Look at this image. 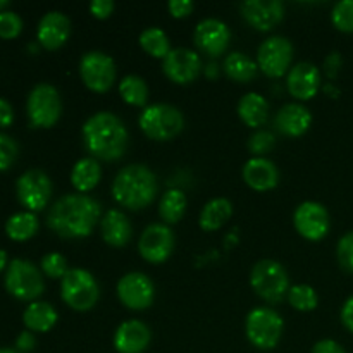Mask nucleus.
<instances>
[{
	"label": "nucleus",
	"mask_w": 353,
	"mask_h": 353,
	"mask_svg": "<svg viewBox=\"0 0 353 353\" xmlns=\"http://www.w3.org/2000/svg\"><path fill=\"white\" fill-rule=\"evenodd\" d=\"M102 216V205L95 199L83 193L61 196L50 207L47 224L61 238H86Z\"/></svg>",
	"instance_id": "nucleus-1"
},
{
	"label": "nucleus",
	"mask_w": 353,
	"mask_h": 353,
	"mask_svg": "<svg viewBox=\"0 0 353 353\" xmlns=\"http://www.w3.org/2000/svg\"><path fill=\"white\" fill-rule=\"evenodd\" d=\"M83 143L93 159L119 161L128 148L130 134L123 121L112 112H97L83 124Z\"/></svg>",
	"instance_id": "nucleus-2"
},
{
	"label": "nucleus",
	"mask_w": 353,
	"mask_h": 353,
	"mask_svg": "<svg viewBox=\"0 0 353 353\" xmlns=\"http://www.w3.org/2000/svg\"><path fill=\"white\" fill-rule=\"evenodd\" d=\"M157 178L143 164H130L121 169L112 181V196L119 205L141 210L157 196Z\"/></svg>",
	"instance_id": "nucleus-3"
},
{
	"label": "nucleus",
	"mask_w": 353,
	"mask_h": 353,
	"mask_svg": "<svg viewBox=\"0 0 353 353\" xmlns=\"http://www.w3.org/2000/svg\"><path fill=\"white\" fill-rule=\"evenodd\" d=\"M138 124L150 140L169 141L183 131L185 117L181 110L171 103H152L141 110Z\"/></svg>",
	"instance_id": "nucleus-4"
},
{
	"label": "nucleus",
	"mask_w": 353,
	"mask_h": 353,
	"mask_svg": "<svg viewBox=\"0 0 353 353\" xmlns=\"http://www.w3.org/2000/svg\"><path fill=\"white\" fill-rule=\"evenodd\" d=\"M99 283L86 269H69L68 274L61 279V299L72 310L86 312L99 302Z\"/></svg>",
	"instance_id": "nucleus-5"
},
{
	"label": "nucleus",
	"mask_w": 353,
	"mask_h": 353,
	"mask_svg": "<svg viewBox=\"0 0 353 353\" xmlns=\"http://www.w3.org/2000/svg\"><path fill=\"white\" fill-rule=\"evenodd\" d=\"M250 285L254 292L269 303H279L292 288L286 269L271 259L254 265L250 272Z\"/></svg>",
	"instance_id": "nucleus-6"
},
{
	"label": "nucleus",
	"mask_w": 353,
	"mask_h": 353,
	"mask_svg": "<svg viewBox=\"0 0 353 353\" xmlns=\"http://www.w3.org/2000/svg\"><path fill=\"white\" fill-rule=\"evenodd\" d=\"M6 290L17 300L33 302L43 293L45 283L40 269L30 261L14 259L6 272Z\"/></svg>",
	"instance_id": "nucleus-7"
},
{
	"label": "nucleus",
	"mask_w": 353,
	"mask_h": 353,
	"mask_svg": "<svg viewBox=\"0 0 353 353\" xmlns=\"http://www.w3.org/2000/svg\"><path fill=\"white\" fill-rule=\"evenodd\" d=\"M283 327H285V323L281 316L268 307L254 309L245 321V333H247L248 341L259 350H272L278 347Z\"/></svg>",
	"instance_id": "nucleus-8"
},
{
	"label": "nucleus",
	"mask_w": 353,
	"mask_h": 353,
	"mask_svg": "<svg viewBox=\"0 0 353 353\" xmlns=\"http://www.w3.org/2000/svg\"><path fill=\"white\" fill-rule=\"evenodd\" d=\"M26 112L31 126L52 128L57 124L62 114V100L57 88L48 83H40L30 92L26 102Z\"/></svg>",
	"instance_id": "nucleus-9"
},
{
	"label": "nucleus",
	"mask_w": 353,
	"mask_h": 353,
	"mask_svg": "<svg viewBox=\"0 0 353 353\" xmlns=\"http://www.w3.org/2000/svg\"><path fill=\"white\" fill-rule=\"evenodd\" d=\"M79 76L92 92L105 93L116 83V62L103 52H88L79 61Z\"/></svg>",
	"instance_id": "nucleus-10"
},
{
	"label": "nucleus",
	"mask_w": 353,
	"mask_h": 353,
	"mask_svg": "<svg viewBox=\"0 0 353 353\" xmlns=\"http://www.w3.org/2000/svg\"><path fill=\"white\" fill-rule=\"evenodd\" d=\"M52 186L50 178L40 169H30L16 183L17 200L23 207H26L28 212H40L48 205L52 199Z\"/></svg>",
	"instance_id": "nucleus-11"
},
{
	"label": "nucleus",
	"mask_w": 353,
	"mask_h": 353,
	"mask_svg": "<svg viewBox=\"0 0 353 353\" xmlns=\"http://www.w3.org/2000/svg\"><path fill=\"white\" fill-rule=\"evenodd\" d=\"M293 61V45L285 37H271L257 50L259 69L269 78H281L288 72Z\"/></svg>",
	"instance_id": "nucleus-12"
},
{
	"label": "nucleus",
	"mask_w": 353,
	"mask_h": 353,
	"mask_svg": "<svg viewBox=\"0 0 353 353\" xmlns=\"http://www.w3.org/2000/svg\"><path fill=\"white\" fill-rule=\"evenodd\" d=\"M174 250V233L168 224L155 223L145 228L138 240V252L150 264H162Z\"/></svg>",
	"instance_id": "nucleus-13"
},
{
	"label": "nucleus",
	"mask_w": 353,
	"mask_h": 353,
	"mask_svg": "<svg viewBox=\"0 0 353 353\" xmlns=\"http://www.w3.org/2000/svg\"><path fill=\"white\" fill-rule=\"evenodd\" d=\"M295 230L302 234L305 240L319 241L330 233V212L326 207L319 202H303L296 207L293 216Z\"/></svg>",
	"instance_id": "nucleus-14"
},
{
	"label": "nucleus",
	"mask_w": 353,
	"mask_h": 353,
	"mask_svg": "<svg viewBox=\"0 0 353 353\" xmlns=\"http://www.w3.org/2000/svg\"><path fill=\"white\" fill-rule=\"evenodd\" d=\"M117 296L128 309L145 310L154 303V283L143 272H128L117 283Z\"/></svg>",
	"instance_id": "nucleus-15"
},
{
	"label": "nucleus",
	"mask_w": 353,
	"mask_h": 353,
	"mask_svg": "<svg viewBox=\"0 0 353 353\" xmlns=\"http://www.w3.org/2000/svg\"><path fill=\"white\" fill-rule=\"evenodd\" d=\"M193 41L202 54L209 55V57H219L230 47L231 31L223 21L207 17L196 24Z\"/></svg>",
	"instance_id": "nucleus-16"
},
{
	"label": "nucleus",
	"mask_w": 353,
	"mask_h": 353,
	"mask_svg": "<svg viewBox=\"0 0 353 353\" xmlns=\"http://www.w3.org/2000/svg\"><path fill=\"white\" fill-rule=\"evenodd\" d=\"M162 71L172 83L188 85L202 72V59L190 48H174L162 61Z\"/></svg>",
	"instance_id": "nucleus-17"
},
{
	"label": "nucleus",
	"mask_w": 353,
	"mask_h": 353,
	"mask_svg": "<svg viewBox=\"0 0 353 353\" xmlns=\"http://www.w3.org/2000/svg\"><path fill=\"white\" fill-rule=\"evenodd\" d=\"M240 9L245 21L259 31H271L285 17V6L279 0H247Z\"/></svg>",
	"instance_id": "nucleus-18"
},
{
	"label": "nucleus",
	"mask_w": 353,
	"mask_h": 353,
	"mask_svg": "<svg viewBox=\"0 0 353 353\" xmlns=\"http://www.w3.org/2000/svg\"><path fill=\"white\" fill-rule=\"evenodd\" d=\"M286 88L296 100L314 99L321 88V71L310 62H300L288 71Z\"/></svg>",
	"instance_id": "nucleus-19"
},
{
	"label": "nucleus",
	"mask_w": 353,
	"mask_h": 353,
	"mask_svg": "<svg viewBox=\"0 0 353 353\" xmlns=\"http://www.w3.org/2000/svg\"><path fill=\"white\" fill-rule=\"evenodd\" d=\"M71 34V21L59 10H50L38 23V43L47 50H57Z\"/></svg>",
	"instance_id": "nucleus-20"
},
{
	"label": "nucleus",
	"mask_w": 353,
	"mask_h": 353,
	"mask_svg": "<svg viewBox=\"0 0 353 353\" xmlns=\"http://www.w3.org/2000/svg\"><path fill=\"white\" fill-rule=\"evenodd\" d=\"M152 340L150 327L141 321H126L114 334V347L119 353H143Z\"/></svg>",
	"instance_id": "nucleus-21"
},
{
	"label": "nucleus",
	"mask_w": 353,
	"mask_h": 353,
	"mask_svg": "<svg viewBox=\"0 0 353 353\" xmlns=\"http://www.w3.org/2000/svg\"><path fill=\"white\" fill-rule=\"evenodd\" d=\"M312 124V114L302 103H286L274 117L276 130L286 137H302Z\"/></svg>",
	"instance_id": "nucleus-22"
},
{
	"label": "nucleus",
	"mask_w": 353,
	"mask_h": 353,
	"mask_svg": "<svg viewBox=\"0 0 353 353\" xmlns=\"http://www.w3.org/2000/svg\"><path fill=\"white\" fill-rule=\"evenodd\" d=\"M243 181L255 192H269L279 183V171L272 161L254 157L243 165Z\"/></svg>",
	"instance_id": "nucleus-23"
},
{
	"label": "nucleus",
	"mask_w": 353,
	"mask_h": 353,
	"mask_svg": "<svg viewBox=\"0 0 353 353\" xmlns=\"http://www.w3.org/2000/svg\"><path fill=\"white\" fill-rule=\"evenodd\" d=\"M100 230H102V238L107 245L116 248L126 247L133 236V226L126 214L121 210H109L105 216L100 219Z\"/></svg>",
	"instance_id": "nucleus-24"
},
{
	"label": "nucleus",
	"mask_w": 353,
	"mask_h": 353,
	"mask_svg": "<svg viewBox=\"0 0 353 353\" xmlns=\"http://www.w3.org/2000/svg\"><path fill=\"white\" fill-rule=\"evenodd\" d=\"M238 116L248 128L264 126L269 119V102L261 93H247L238 102Z\"/></svg>",
	"instance_id": "nucleus-25"
},
{
	"label": "nucleus",
	"mask_w": 353,
	"mask_h": 353,
	"mask_svg": "<svg viewBox=\"0 0 353 353\" xmlns=\"http://www.w3.org/2000/svg\"><path fill=\"white\" fill-rule=\"evenodd\" d=\"M102 179V168L97 162V159L85 157L79 159L71 171V183L76 192L88 193L95 188Z\"/></svg>",
	"instance_id": "nucleus-26"
},
{
	"label": "nucleus",
	"mask_w": 353,
	"mask_h": 353,
	"mask_svg": "<svg viewBox=\"0 0 353 353\" xmlns=\"http://www.w3.org/2000/svg\"><path fill=\"white\" fill-rule=\"evenodd\" d=\"M23 323L28 331L47 333L57 323V310L47 302H33L24 310Z\"/></svg>",
	"instance_id": "nucleus-27"
},
{
	"label": "nucleus",
	"mask_w": 353,
	"mask_h": 353,
	"mask_svg": "<svg viewBox=\"0 0 353 353\" xmlns=\"http://www.w3.org/2000/svg\"><path fill=\"white\" fill-rule=\"evenodd\" d=\"M233 216V203L228 199H214L203 205L200 212V228L203 231H217Z\"/></svg>",
	"instance_id": "nucleus-28"
},
{
	"label": "nucleus",
	"mask_w": 353,
	"mask_h": 353,
	"mask_svg": "<svg viewBox=\"0 0 353 353\" xmlns=\"http://www.w3.org/2000/svg\"><path fill=\"white\" fill-rule=\"evenodd\" d=\"M224 72L230 79L238 83H248L255 79L259 72V64L254 59L248 57L243 52H231L226 59H224L223 65Z\"/></svg>",
	"instance_id": "nucleus-29"
},
{
	"label": "nucleus",
	"mask_w": 353,
	"mask_h": 353,
	"mask_svg": "<svg viewBox=\"0 0 353 353\" xmlns=\"http://www.w3.org/2000/svg\"><path fill=\"white\" fill-rule=\"evenodd\" d=\"M40 221L33 212H17L6 223V233L14 241H26L38 233Z\"/></svg>",
	"instance_id": "nucleus-30"
},
{
	"label": "nucleus",
	"mask_w": 353,
	"mask_h": 353,
	"mask_svg": "<svg viewBox=\"0 0 353 353\" xmlns=\"http://www.w3.org/2000/svg\"><path fill=\"white\" fill-rule=\"evenodd\" d=\"M186 212V195L181 190H168L159 203V216L165 224H176Z\"/></svg>",
	"instance_id": "nucleus-31"
},
{
	"label": "nucleus",
	"mask_w": 353,
	"mask_h": 353,
	"mask_svg": "<svg viewBox=\"0 0 353 353\" xmlns=\"http://www.w3.org/2000/svg\"><path fill=\"white\" fill-rule=\"evenodd\" d=\"M121 99L133 107H147L148 86L143 78L137 74H128L119 83Z\"/></svg>",
	"instance_id": "nucleus-32"
},
{
	"label": "nucleus",
	"mask_w": 353,
	"mask_h": 353,
	"mask_svg": "<svg viewBox=\"0 0 353 353\" xmlns=\"http://www.w3.org/2000/svg\"><path fill=\"white\" fill-rule=\"evenodd\" d=\"M140 45L148 55L155 59H162V61L171 52V43H169L168 34L161 28H147V30L141 31Z\"/></svg>",
	"instance_id": "nucleus-33"
},
{
	"label": "nucleus",
	"mask_w": 353,
	"mask_h": 353,
	"mask_svg": "<svg viewBox=\"0 0 353 353\" xmlns=\"http://www.w3.org/2000/svg\"><path fill=\"white\" fill-rule=\"evenodd\" d=\"M288 303L293 309L300 310V312H310L317 307L319 299H317V293L312 286L309 285H295L290 288L288 292Z\"/></svg>",
	"instance_id": "nucleus-34"
},
{
	"label": "nucleus",
	"mask_w": 353,
	"mask_h": 353,
	"mask_svg": "<svg viewBox=\"0 0 353 353\" xmlns=\"http://www.w3.org/2000/svg\"><path fill=\"white\" fill-rule=\"evenodd\" d=\"M41 272L45 276L52 279H62L65 274H68V259L62 254H57V252H52V254H47L40 262Z\"/></svg>",
	"instance_id": "nucleus-35"
},
{
	"label": "nucleus",
	"mask_w": 353,
	"mask_h": 353,
	"mask_svg": "<svg viewBox=\"0 0 353 353\" xmlns=\"http://www.w3.org/2000/svg\"><path fill=\"white\" fill-rule=\"evenodd\" d=\"M333 24L343 33H353V0H341L331 12Z\"/></svg>",
	"instance_id": "nucleus-36"
},
{
	"label": "nucleus",
	"mask_w": 353,
	"mask_h": 353,
	"mask_svg": "<svg viewBox=\"0 0 353 353\" xmlns=\"http://www.w3.org/2000/svg\"><path fill=\"white\" fill-rule=\"evenodd\" d=\"M274 145H276V137L271 133V131L259 130L252 134L247 147L248 150H250V154H254L255 157H262V155L269 154V152L274 148Z\"/></svg>",
	"instance_id": "nucleus-37"
},
{
	"label": "nucleus",
	"mask_w": 353,
	"mask_h": 353,
	"mask_svg": "<svg viewBox=\"0 0 353 353\" xmlns=\"http://www.w3.org/2000/svg\"><path fill=\"white\" fill-rule=\"evenodd\" d=\"M21 31H23V19L12 10H2L0 12V38L12 40L19 37Z\"/></svg>",
	"instance_id": "nucleus-38"
},
{
	"label": "nucleus",
	"mask_w": 353,
	"mask_h": 353,
	"mask_svg": "<svg viewBox=\"0 0 353 353\" xmlns=\"http://www.w3.org/2000/svg\"><path fill=\"white\" fill-rule=\"evenodd\" d=\"M19 147L16 141L7 134L0 133V171H7L16 162Z\"/></svg>",
	"instance_id": "nucleus-39"
},
{
	"label": "nucleus",
	"mask_w": 353,
	"mask_h": 353,
	"mask_svg": "<svg viewBox=\"0 0 353 353\" xmlns=\"http://www.w3.org/2000/svg\"><path fill=\"white\" fill-rule=\"evenodd\" d=\"M336 255L341 268H343L347 272H352L353 274V231L343 234V236L340 238V241H338Z\"/></svg>",
	"instance_id": "nucleus-40"
},
{
	"label": "nucleus",
	"mask_w": 353,
	"mask_h": 353,
	"mask_svg": "<svg viewBox=\"0 0 353 353\" xmlns=\"http://www.w3.org/2000/svg\"><path fill=\"white\" fill-rule=\"evenodd\" d=\"M90 12L97 19H107V17L112 16L114 2L112 0H92V3H90Z\"/></svg>",
	"instance_id": "nucleus-41"
},
{
	"label": "nucleus",
	"mask_w": 353,
	"mask_h": 353,
	"mask_svg": "<svg viewBox=\"0 0 353 353\" xmlns=\"http://www.w3.org/2000/svg\"><path fill=\"white\" fill-rule=\"evenodd\" d=\"M169 12H171L172 17H178V19H183V17H188L190 14L195 9V3L192 0H171L169 2Z\"/></svg>",
	"instance_id": "nucleus-42"
},
{
	"label": "nucleus",
	"mask_w": 353,
	"mask_h": 353,
	"mask_svg": "<svg viewBox=\"0 0 353 353\" xmlns=\"http://www.w3.org/2000/svg\"><path fill=\"white\" fill-rule=\"evenodd\" d=\"M312 353H347L338 341L334 340H321L314 345Z\"/></svg>",
	"instance_id": "nucleus-43"
},
{
	"label": "nucleus",
	"mask_w": 353,
	"mask_h": 353,
	"mask_svg": "<svg viewBox=\"0 0 353 353\" xmlns=\"http://www.w3.org/2000/svg\"><path fill=\"white\" fill-rule=\"evenodd\" d=\"M34 345H37V340H34V336L31 331H23V333H21L16 340L17 352L28 353V352L33 350Z\"/></svg>",
	"instance_id": "nucleus-44"
},
{
	"label": "nucleus",
	"mask_w": 353,
	"mask_h": 353,
	"mask_svg": "<svg viewBox=\"0 0 353 353\" xmlns=\"http://www.w3.org/2000/svg\"><path fill=\"white\" fill-rule=\"evenodd\" d=\"M14 123V110L7 100L0 99V128H9Z\"/></svg>",
	"instance_id": "nucleus-45"
},
{
	"label": "nucleus",
	"mask_w": 353,
	"mask_h": 353,
	"mask_svg": "<svg viewBox=\"0 0 353 353\" xmlns=\"http://www.w3.org/2000/svg\"><path fill=\"white\" fill-rule=\"evenodd\" d=\"M340 68H341L340 54H338V52H333V54L327 55L326 62H324V69H326V74L330 76V78H336Z\"/></svg>",
	"instance_id": "nucleus-46"
},
{
	"label": "nucleus",
	"mask_w": 353,
	"mask_h": 353,
	"mask_svg": "<svg viewBox=\"0 0 353 353\" xmlns=\"http://www.w3.org/2000/svg\"><path fill=\"white\" fill-rule=\"evenodd\" d=\"M341 323H343V326L350 333H353V295L343 303V309H341Z\"/></svg>",
	"instance_id": "nucleus-47"
},
{
	"label": "nucleus",
	"mask_w": 353,
	"mask_h": 353,
	"mask_svg": "<svg viewBox=\"0 0 353 353\" xmlns=\"http://www.w3.org/2000/svg\"><path fill=\"white\" fill-rule=\"evenodd\" d=\"M6 265H9V262H7V254L3 250H0V272L6 269Z\"/></svg>",
	"instance_id": "nucleus-48"
},
{
	"label": "nucleus",
	"mask_w": 353,
	"mask_h": 353,
	"mask_svg": "<svg viewBox=\"0 0 353 353\" xmlns=\"http://www.w3.org/2000/svg\"><path fill=\"white\" fill-rule=\"evenodd\" d=\"M0 353H19V352L12 350V348H0Z\"/></svg>",
	"instance_id": "nucleus-49"
},
{
	"label": "nucleus",
	"mask_w": 353,
	"mask_h": 353,
	"mask_svg": "<svg viewBox=\"0 0 353 353\" xmlns=\"http://www.w3.org/2000/svg\"><path fill=\"white\" fill-rule=\"evenodd\" d=\"M7 6H9V2H7V0H0V12H2Z\"/></svg>",
	"instance_id": "nucleus-50"
}]
</instances>
